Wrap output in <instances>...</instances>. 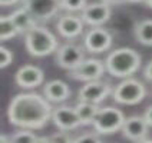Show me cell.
<instances>
[{
    "label": "cell",
    "instance_id": "6da1fadb",
    "mask_svg": "<svg viewBox=\"0 0 152 143\" xmlns=\"http://www.w3.org/2000/svg\"><path fill=\"white\" fill-rule=\"evenodd\" d=\"M53 107L50 102L39 93H19L7 107L9 123L26 130H39L52 119Z\"/></svg>",
    "mask_w": 152,
    "mask_h": 143
},
{
    "label": "cell",
    "instance_id": "7a4b0ae2",
    "mask_svg": "<svg viewBox=\"0 0 152 143\" xmlns=\"http://www.w3.org/2000/svg\"><path fill=\"white\" fill-rule=\"evenodd\" d=\"M105 66L110 76L128 79L141 68V54L131 47H119L106 57Z\"/></svg>",
    "mask_w": 152,
    "mask_h": 143
},
{
    "label": "cell",
    "instance_id": "3957f363",
    "mask_svg": "<svg viewBox=\"0 0 152 143\" xmlns=\"http://www.w3.org/2000/svg\"><path fill=\"white\" fill-rule=\"evenodd\" d=\"M25 46L30 56L43 57L58 52L59 42L56 36L45 26H34L25 34Z\"/></svg>",
    "mask_w": 152,
    "mask_h": 143
},
{
    "label": "cell",
    "instance_id": "277c9868",
    "mask_svg": "<svg viewBox=\"0 0 152 143\" xmlns=\"http://www.w3.org/2000/svg\"><path fill=\"white\" fill-rule=\"evenodd\" d=\"M145 94H146L145 84L141 80L128 77L115 86V89L112 92V97H113V100L121 105L134 106L144 100Z\"/></svg>",
    "mask_w": 152,
    "mask_h": 143
},
{
    "label": "cell",
    "instance_id": "5b68a950",
    "mask_svg": "<svg viewBox=\"0 0 152 143\" xmlns=\"http://www.w3.org/2000/svg\"><path fill=\"white\" fill-rule=\"evenodd\" d=\"M125 116L122 110L116 109L113 106L102 107L96 116V120L93 123V129L99 135H112L115 132L122 130L125 123Z\"/></svg>",
    "mask_w": 152,
    "mask_h": 143
},
{
    "label": "cell",
    "instance_id": "8992f818",
    "mask_svg": "<svg viewBox=\"0 0 152 143\" xmlns=\"http://www.w3.org/2000/svg\"><path fill=\"white\" fill-rule=\"evenodd\" d=\"M23 6L37 22L50 20L62 9V0H22Z\"/></svg>",
    "mask_w": 152,
    "mask_h": 143
},
{
    "label": "cell",
    "instance_id": "52a82bcc",
    "mask_svg": "<svg viewBox=\"0 0 152 143\" xmlns=\"http://www.w3.org/2000/svg\"><path fill=\"white\" fill-rule=\"evenodd\" d=\"M113 89L109 82L105 80H93L82 86L77 92V99L79 102H88L93 105H99L103 102L109 94H112Z\"/></svg>",
    "mask_w": 152,
    "mask_h": 143
},
{
    "label": "cell",
    "instance_id": "ba28073f",
    "mask_svg": "<svg viewBox=\"0 0 152 143\" xmlns=\"http://www.w3.org/2000/svg\"><path fill=\"white\" fill-rule=\"evenodd\" d=\"M85 62L83 49L75 43H66L60 46L56 52V63L62 69H66L69 72L75 70Z\"/></svg>",
    "mask_w": 152,
    "mask_h": 143
},
{
    "label": "cell",
    "instance_id": "9c48e42d",
    "mask_svg": "<svg viewBox=\"0 0 152 143\" xmlns=\"http://www.w3.org/2000/svg\"><path fill=\"white\" fill-rule=\"evenodd\" d=\"M106 66L105 62L99 59H85V62L70 72V77L80 82H93V80H101V77L105 75Z\"/></svg>",
    "mask_w": 152,
    "mask_h": 143
},
{
    "label": "cell",
    "instance_id": "30bf717a",
    "mask_svg": "<svg viewBox=\"0 0 152 143\" xmlns=\"http://www.w3.org/2000/svg\"><path fill=\"white\" fill-rule=\"evenodd\" d=\"M86 50L91 53H103L112 44V34L103 27H92L83 39Z\"/></svg>",
    "mask_w": 152,
    "mask_h": 143
},
{
    "label": "cell",
    "instance_id": "8fae6325",
    "mask_svg": "<svg viewBox=\"0 0 152 143\" xmlns=\"http://www.w3.org/2000/svg\"><path fill=\"white\" fill-rule=\"evenodd\" d=\"M110 15H112V10H110L109 4L99 1V3L88 4L82 12L80 17L85 25H89L92 27H101L103 23H106L110 19Z\"/></svg>",
    "mask_w": 152,
    "mask_h": 143
},
{
    "label": "cell",
    "instance_id": "7c38bea8",
    "mask_svg": "<svg viewBox=\"0 0 152 143\" xmlns=\"http://www.w3.org/2000/svg\"><path fill=\"white\" fill-rule=\"evenodd\" d=\"M52 120H53V125L60 132L75 130L79 126H82L75 107H69V106H59V107L53 109Z\"/></svg>",
    "mask_w": 152,
    "mask_h": 143
},
{
    "label": "cell",
    "instance_id": "4fadbf2b",
    "mask_svg": "<svg viewBox=\"0 0 152 143\" xmlns=\"http://www.w3.org/2000/svg\"><path fill=\"white\" fill-rule=\"evenodd\" d=\"M43 79H45L43 70L34 65H25L19 68V70L15 75L16 84L23 89H33V87L40 86L43 83Z\"/></svg>",
    "mask_w": 152,
    "mask_h": 143
},
{
    "label": "cell",
    "instance_id": "5bb4252c",
    "mask_svg": "<svg viewBox=\"0 0 152 143\" xmlns=\"http://www.w3.org/2000/svg\"><path fill=\"white\" fill-rule=\"evenodd\" d=\"M149 125L146 123L144 116H131L125 120L122 127V135L132 142H141L146 139Z\"/></svg>",
    "mask_w": 152,
    "mask_h": 143
},
{
    "label": "cell",
    "instance_id": "9a60e30c",
    "mask_svg": "<svg viewBox=\"0 0 152 143\" xmlns=\"http://www.w3.org/2000/svg\"><path fill=\"white\" fill-rule=\"evenodd\" d=\"M83 20L82 17L75 15H65L60 16L58 20V32L65 39H76L77 36L83 33Z\"/></svg>",
    "mask_w": 152,
    "mask_h": 143
},
{
    "label": "cell",
    "instance_id": "2e32d148",
    "mask_svg": "<svg viewBox=\"0 0 152 143\" xmlns=\"http://www.w3.org/2000/svg\"><path fill=\"white\" fill-rule=\"evenodd\" d=\"M43 94L50 103H62L70 97V89L62 80H50L45 84Z\"/></svg>",
    "mask_w": 152,
    "mask_h": 143
},
{
    "label": "cell",
    "instance_id": "e0dca14e",
    "mask_svg": "<svg viewBox=\"0 0 152 143\" xmlns=\"http://www.w3.org/2000/svg\"><path fill=\"white\" fill-rule=\"evenodd\" d=\"M75 110L77 113V116H79V120H80L82 126H88V125L93 126L101 107L98 105L88 103V102H77V105L75 106Z\"/></svg>",
    "mask_w": 152,
    "mask_h": 143
},
{
    "label": "cell",
    "instance_id": "ac0fdd59",
    "mask_svg": "<svg viewBox=\"0 0 152 143\" xmlns=\"http://www.w3.org/2000/svg\"><path fill=\"white\" fill-rule=\"evenodd\" d=\"M12 19H13V22H15V25L17 26V29H19V32L20 33H27L29 30H32L36 25V19H34L25 7H20L17 9L16 12H13L12 15Z\"/></svg>",
    "mask_w": 152,
    "mask_h": 143
},
{
    "label": "cell",
    "instance_id": "d6986e66",
    "mask_svg": "<svg viewBox=\"0 0 152 143\" xmlns=\"http://www.w3.org/2000/svg\"><path fill=\"white\" fill-rule=\"evenodd\" d=\"M135 37L144 46H152V19L139 22L135 26Z\"/></svg>",
    "mask_w": 152,
    "mask_h": 143
},
{
    "label": "cell",
    "instance_id": "ffe728a7",
    "mask_svg": "<svg viewBox=\"0 0 152 143\" xmlns=\"http://www.w3.org/2000/svg\"><path fill=\"white\" fill-rule=\"evenodd\" d=\"M17 34H20L17 26L15 25L12 16H1L0 19V40L1 42H7L12 37H16Z\"/></svg>",
    "mask_w": 152,
    "mask_h": 143
},
{
    "label": "cell",
    "instance_id": "44dd1931",
    "mask_svg": "<svg viewBox=\"0 0 152 143\" xmlns=\"http://www.w3.org/2000/svg\"><path fill=\"white\" fill-rule=\"evenodd\" d=\"M39 140V136H36L32 130H20L10 137V142L12 143H37Z\"/></svg>",
    "mask_w": 152,
    "mask_h": 143
},
{
    "label": "cell",
    "instance_id": "7402d4cb",
    "mask_svg": "<svg viewBox=\"0 0 152 143\" xmlns=\"http://www.w3.org/2000/svg\"><path fill=\"white\" fill-rule=\"evenodd\" d=\"M88 6L86 0H62V10L66 12H83L85 7Z\"/></svg>",
    "mask_w": 152,
    "mask_h": 143
},
{
    "label": "cell",
    "instance_id": "603a6c76",
    "mask_svg": "<svg viewBox=\"0 0 152 143\" xmlns=\"http://www.w3.org/2000/svg\"><path fill=\"white\" fill-rule=\"evenodd\" d=\"M12 62H13V53L7 47L0 46V68L6 69Z\"/></svg>",
    "mask_w": 152,
    "mask_h": 143
},
{
    "label": "cell",
    "instance_id": "cb8c5ba5",
    "mask_svg": "<svg viewBox=\"0 0 152 143\" xmlns=\"http://www.w3.org/2000/svg\"><path fill=\"white\" fill-rule=\"evenodd\" d=\"M49 137V143H73L75 139H72V136L68 132H59L56 135L48 136Z\"/></svg>",
    "mask_w": 152,
    "mask_h": 143
},
{
    "label": "cell",
    "instance_id": "d4e9b609",
    "mask_svg": "<svg viewBox=\"0 0 152 143\" xmlns=\"http://www.w3.org/2000/svg\"><path fill=\"white\" fill-rule=\"evenodd\" d=\"M73 143H102V140L96 133H85V135L76 137Z\"/></svg>",
    "mask_w": 152,
    "mask_h": 143
},
{
    "label": "cell",
    "instance_id": "484cf974",
    "mask_svg": "<svg viewBox=\"0 0 152 143\" xmlns=\"http://www.w3.org/2000/svg\"><path fill=\"white\" fill-rule=\"evenodd\" d=\"M144 76H145L146 80L152 82V60L146 65V68H145V70H144Z\"/></svg>",
    "mask_w": 152,
    "mask_h": 143
},
{
    "label": "cell",
    "instance_id": "4316f807",
    "mask_svg": "<svg viewBox=\"0 0 152 143\" xmlns=\"http://www.w3.org/2000/svg\"><path fill=\"white\" fill-rule=\"evenodd\" d=\"M144 118H145V120H146V123L149 125V127H152V106H149L148 109L145 110Z\"/></svg>",
    "mask_w": 152,
    "mask_h": 143
},
{
    "label": "cell",
    "instance_id": "83f0119b",
    "mask_svg": "<svg viewBox=\"0 0 152 143\" xmlns=\"http://www.w3.org/2000/svg\"><path fill=\"white\" fill-rule=\"evenodd\" d=\"M19 1H22V0H0V4L3 7H7V6H12V4H16Z\"/></svg>",
    "mask_w": 152,
    "mask_h": 143
},
{
    "label": "cell",
    "instance_id": "f1b7e54d",
    "mask_svg": "<svg viewBox=\"0 0 152 143\" xmlns=\"http://www.w3.org/2000/svg\"><path fill=\"white\" fill-rule=\"evenodd\" d=\"M101 1H103V3H106V4L112 6V4H121V3H125L126 0H101Z\"/></svg>",
    "mask_w": 152,
    "mask_h": 143
},
{
    "label": "cell",
    "instance_id": "f546056e",
    "mask_svg": "<svg viewBox=\"0 0 152 143\" xmlns=\"http://www.w3.org/2000/svg\"><path fill=\"white\" fill-rule=\"evenodd\" d=\"M0 143H12V142H10V137H7L6 135H1L0 136Z\"/></svg>",
    "mask_w": 152,
    "mask_h": 143
},
{
    "label": "cell",
    "instance_id": "4dcf8cb0",
    "mask_svg": "<svg viewBox=\"0 0 152 143\" xmlns=\"http://www.w3.org/2000/svg\"><path fill=\"white\" fill-rule=\"evenodd\" d=\"M37 143H49V137L48 136H42V137H39Z\"/></svg>",
    "mask_w": 152,
    "mask_h": 143
},
{
    "label": "cell",
    "instance_id": "1f68e13d",
    "mask_svg": "<svg viewBox=\"0 0 152 143\" xmlns=\"http://www.w3.org/2000/svg\"><path fill=\"white\" fill-rule=\"evenodd\" d=\"M128 3H145L146 0H126Z\"/></svg>",
    "mask_w": 152,
    "mask_h": 143
},
{
    "label": "cell",
    "instance_id": "d6a6232c",
    "mask_svg": "<svg viewBox=\"0 0 152 143\" xmlns=\"http://www.w3.org/2000/svg\"><path fill=\"white\" fill-rule=\"evenodd\" d=\"M136 143H152V139H145V140H141V142H136Z\"/></svg>",
    "mask_w": 152,
    "mask_h": 143
},
{
    "label": "cell",
    "instance_id": "836d02e7",
    "mask_svg": "<svg viewBox=\"0 0 152 143\" xmlns=\"http://www.w3.org/2000/svg\"><path fill=\"white\" fill-rule=\"evenodd\" d=\"M145 4H146L148 7H151V9H152V0H146V1H145Z\"/></svg>",
    "mask_w": 152,
    "mask_h": 143
}]
</instances>
